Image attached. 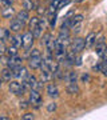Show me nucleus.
<instances>
[{
    "instance_id": "obj_2",
    "label": "nucleus",
    "mask_w": 107,
    "mask_h": 120,
    "mask_svg": "<svg viewBox=\"0 0 107 120\" xmlns=\"http://www.w3.org/2000/svg\"><path fill=\"white\" fill-rule=\"evenodd\" d=\"M42 43L46 48L47 53H52L54 55V49H55V39L52 38V35L50 32L43 35V39H42Z\"/></svg>"
},
{
    "instance_id": "obj_29",
    "label": "nucleus",
    "mask_w": 107,
    "mask_h": 120,
    "mask_svg": "<svg viewBox=\"0 0 107 120\" xmlns=\"http://www.w3.org/2000/svg\"><path fill=\"white\" fill-rule=\"evenodd\" d=\"M71 1H72V0H62V1H60V7H59V9H62L63 7H66L67 4H70Z\"/></svg>"
},
{
    "instance_id": "obj_35",
    "label": "nucleus",
    "mask_w": 107,
    "mask_h": 120,
    "mask_svg": "<svg viewBox=\"0 0 107 120\" xmlns=\"http://www.w3.org/2000/svg\"><path fill=\"white\" fill-rule=\"evenodd\" d=\"M72 1H75V3H82V1H84V0H72Z\"/></svg>"
},
{
    "instance_id": "obj_30",
    "label": "nucleus",
    "mask_w": 107,
    "mask_h": 120,
    "mask_svg": "<svg viewBox=\"0 0 107 120\" xmlns=\"http://www.w3.org/2000/svg\"><path fill=\"white\" fill-rule=\"evenodd\" d=\"M13 1H15V0H3V1H1V4L4 5V7H8V5H12Z\"/></svg>"
},
{
    "instance_id": "obj_24",
    "label": "nucleus",
    "mask_w": 107,
    "mask_h": 120,
    "mask_svg": "<svg viewBox=\"0 0 107 120\" xmlns=\"http://www.w3.org/2000/svg\"><path fill=\"white\" fill-rule=\"evenodd\" d=\"M56 108H58L56 103H50V104H47V111H48V112H55Z\"/></svg>"
},
{
    "instance_id": "obj_15",
    "label": "nucleus",
    "mask_w": 107,
    "mask_h": 120,
    "mask_svg": "<svg viewBox=\"0 0 107 120\" xmlns=\"http://www.w3.org/2000/svg\"><path fill=\"white\" fill-rule=\"evenodd\" d=\"M9 41H11V44L12 45H15V47H21V43H23V36H20V35H12L11 38H9Z\"/></svg>"
},
{
    "instance_id": "obj_18",
    "label": "nucleus",
    "mask_w": 107,
    "mask_h": 120,
    "mask_svg": "<svg viewBox=\"0 0 107 120\" xmlns=\"http://www.w3.org/2000/svg\"><path fill=\"white\" fill-rule=\"evenodd\" d=\"M66 79H67V84H76V72H68L67 73V76H66Z\"/></svg>"
},
{
    "instance_id": "obj_14",
    "label": "nucleus",
    "mask_w": 107,
    "mask_h": 120,
    "mask_svg": "<svg viewBox=\"0 0 107 120\" xmlns=\"http://www.w3.org/2000/svg\"><path fill=\"white\" fill-rule=\"evenodd\" d=\"M0 73H1V79H3L4 82H11V79L13 77V71L11 68H8V67L4 68Z\"/></svg>"
},
{
    "instance_id": "obj_1",
    "label": "nucleus",
    "mask_w": 107,
    "mask_h": 120,
    "mask_svg": "<svg viewBox=\"0 0 107 120\" xmlns=\"http://www.w3.org/2000/svg\"><path fill=\"white\" fill-rule=\"evenodd\" d=\"M42 61H43V57H42V53L39 49H32L30 53V60H28V64L32 69H38L40 68V65H42Z\"/></svg>"
},
{
    "instance_id": "obj_31",
    "label": "nucleus",
    "mask_w": 107,
    "mask_h": 120,
    "mask_svg": "<svg viewBox=\"0 0 107 120\" xmlns=\"http://www.w3.org/2000/svg\"><path fill=\"white\" fill-rule=\"evenodd\" d=\"M38 13L39 15H44L46 13V9L43 8V7H38Z\"/></svg>"
},
{
    "instance_id": "obj_28",
    "label": "nucleus",
    "mask_w": 107,
    "mask_h": 120,
    "mask_svg": "<svg viewBox=\"0 0 107 120\" xmlns=\"http://www.w3.org/2000/svg\"><path fill=\"white\" fill-rule=\"evenodd\" d=\"M8 60H9V57H5L4 55H1V56H0V63H1V64L7 65V63H8Z\"/></svg>"
},
{
    "instance_id": "obj_8",
    "label": "nucleus",
    "mask_w": 107,
    "mask_h": 120,
    "mask_svg": "<svg viewBox=\"0 0 107 120\" xmlns=\"http://www.w3.org/2000/svg\"><path fill=\"white\" fill-rule=\"evenodd\" d=\"M13 77H16V79H26L28 76V72H27V68H24L23 65L20 67H16V68H13Z\"/></svg>"
},
{
    "instance_id": "obj_33",
    "label": "nucleus",
    "mask_w": 107,
    "mask_h": 120,
    "mask_svg": "<svg viewBox=\"0 0 107 120\" xmlns=\"http://www.w3.org/2000/svg\"><path fill=\"white\" fill-rule=\"evenodd\" d=\"M75 64H76V65H80L82 64V57H80V56H78L76 59H75Z\"/></svg>"
},
{
    "instance_id": "obj_22",
    "label": "nucleus",
    "mask_w": 107,
    "mask_h": 120,
    "mask_svg": "<svg viewBox=\"0 0 107 120\" xmlns=\"http://www.w3.org/2000/svg\"><path fill=\"white\" fill-rule=\"evenodd\" d=\"M102 72L104 76H107V53L103 56V61H102Z\"/></svg>"
},
{
    "instance_id": "obj_16",
    "label": "nucleus",
    "mask_w": 107,
    "mask_h": 120,
    "mask_svg": "<svg viewBox=\"0 0 107 120\" xmlns=\"http://www.w3.org/2000/svg\"><path fill=\"white\" fill-rule=\"evenodd\" d=\"M13 13H15V11H13L12 5H8V7H4V8H3L1 16L4 17V19H11V17L13 16Z\"/></svg>"
},
{
    "instance_id": "obj_17",
    "label": "nucleus",
    "mask_w": 107,
    "mask_h": 120,
    "mask_svg": "<svg viewBox=\"0 0 107 120\" xmlns=\"http://www.w3.org/2000/svg\"><path fill=\"white\" fill-rule=\"evenodd\" d=\"M60 1L62 0H52L48 5V13H55L60 7Z\"/></svg>"
},
{
    "instance_id": "obj_25",
    "label": "nucleus",
    "mask_w": 107,
    "mask_h": 120,
    "mask_svg": "<svg viewBox=\"0 0 107 120\" xmlns=\"http://www.w3.org/2000/svg\"><path fill=\"white\" fill-rule=\"evenodd\" d=\"M4 53H7V47H5L4 41H0V56Z\"/></svg>"
},
{
    "instance_id": "obj_19",
    "label": "nucleus",
    "mask_w": 107,
    "mask_h": 120,
    "mask_svg": "<svg viewBox=\"0 0 107 120\" xmlns=\"http://www.w3.org/2000/svg\"><path fill=\"white\" fill-rule=\"evenodd\" d=\"M23 8L26 9V11H32V9H36L35 8V3L32 0H23Z\"/></svg>"
},
{
    "instance_id": "obj_5",
    "label": "nucleus",
    "mask_w": 107,
    "mask_h": 120,
    "mask_svg": "<svg viewBox=\"0 0 107 120\" xmlns=\"http://www.w3.org/2000/svg\"><path fill=\"white\" fill-rule=\"evenodd\" d=\"M95 52H96V55L99 56V57H103V56L107 53V44L106 41H104V39L100 38L95 43Z\"/></svg>"
},
{
    "instance_id": "obj_4",
    "label": "nucleus",
    "mask_w": 107,
    "mask_h": 120,
    "mask_svg": "<svg viewBox=\"0 0 107 120\" xmlns=\"http://www.w3.org/2000/svg\"><path fill=\"white\" fill-rule=\"evenodd\" d=\"M9 91H11V94L13 95H23L24 94V91H26V87L23 86V83H19V82H13V80H11L9 82Z\"/></svg>"
},
{
    "instance_id": "obj_36",
    "label": "nucleus",
    "mask_w": 107,
    "mask_h": 120,
    "mask_svg": "<svg viewBox=\"0 0 107 120\" xmlns=\"http://www.w3.org/2000/svg\"><path fill=\"white\" fill-rule=\"evenodd\" d=\"M3 82H4V80H3V79H0V87H1V84H3Z\"/></svg>"
},
{
    "instance_id": "obj_27",
    "label": "nucleus",
    "mask_w": 107,
    "mask_h": 120,
    "mask_svg": "<svg viewBox=\"0 0 107 120\" xmlns=\"http://www.w3.org/2000/svg\"><path fill=\"white\" fill-rule=\"evenodd\" d=\"M90 82V75L88 73H83L82 75V83H88Z\"/></svg>"
},
{
    "instance_id": "obj_34",
    "label": "nucleus",
    "mask_w": 107,
    "mask_h": 120,
    "mask_svg": "<svg viewBox=\"0 0 107 120\" xmlns=\"http://www.w3.org/2000/svg\"><path fill=\"white\" fill-rule=\"evenodd\" d=\"M0 119H1V120H7L8 117H7V116H0Z\"/></svg>"
},
{
    "instance_id": "obj_38",
    "label": "nucleus",
    "mask_w": 107,
    "mask_h": 120,
    "mask_svg": "<svg viewBox=\"0 0 107 120\" xmlns=\"http://www.w3.org/2000/svg\"><path fill=\"white\" fill-rule=\"evenodd\" d=\"M0 72H1V71H0Z\"/></svg>"
},
{
    "instance_id": "obj_20",
    "label": "nucleus",
    "mask_w": 107,
    "mask_h": 120,
    "mask_svg": "<svg viewBox=\"0 0 107 120\" xmlns=\"http://www.w3.org/2000/svg\"><path fill=\"white\" fill-rule=\"evenodd\" d=\"M67 92L70 95H75L79 92V88H78L76 84H67Z\"/></svg>"
},
{
    "instance_id": "obj_37",
    "label": "nucleus",
    "mask_w": 107,
    "mask_h": 120,
    "mask_svg": "<svg viewBox=\"0 0 107 120\" xmlns=\"http://www.w3.org/2000/svg\"><path fill=\"white\" fill-rule=\"evenodd\" d=\"M1 1H3V0H0V3H1Z\"/></svg>"
},
{
    "instance_id": "obj_6",
    "label": "nucleus",
    "mask_w": 107,
    "mask_h": 120,
    "mask_svg": "<svg viewBox=\"0 0 107 120\" xmlns=\"http://www.w3.org/2000/svg\"><path fill=\"white\" fill-rule=\"evenodd\" d=\"M35 39V35L31 32V31H28V32H26V34L23 35V43H21V47L24 48V49H30L31 47H32V44H34V40Z\"/></svg>"
},
{
    "instance_id": "obj_10",
    "label": "nucleus",
    "mask_w": 107,
    "mask_h": 120,
    "mask_svg": "<svg viewBox=\"0 0 107 120\" xmlns=\"http://www.w3.org/2000/svg\"><path fill=\"white\" fill-rule=\"evenodd\" d=\"M47 94L50 98L52 99H56V98H59V88H58V86L56 84H54V83H50L47 86Z\"/></svg>"
},
{
    "instance_id": "obj_12",
    "label": "nucleus",
    "mask_w": 107,
    "mask_h": 120,
    "mask_svg": "<svg viewBox=\"0 0 107 120\" xmlns=\"http://www.w3.org/2000/svg\"><path fill=\"white\" fill-rule=\"evenodd\" d=\"M16 19H19L23 24H26L27 22H30V13H28V11H26V9H23V11H19V12L16 13Z\"/></svg>"
},
{
    "instance_id": "obj_11",
    "label": "nucleus",
    "mask_w": 107,
    "mask_h": 120,
    "mask_svg": "<svg viewBox=\"0 0 107 120\" xmlns=\"http://www.w3.org/2000/svg\"><path fill=\"white\" fill-rule=\"evenodd\" d=\"M96 43V34L95 32H90L86 38V47L87 48H92Z\"/></svg>"
},
{
    "instance_id": "obj_21",
    "label": "nucleus",
    "mask_w": 107,
    "mask_h": 120,
    "mask_svg": "<svg viewBox=\"0 0 107 120\" xmlns=\"http://www.w3.org/2000/svg\"><path fill=\"white\" fill-rule=\"evenodd\" d=\"M7 55L8 56H16L17 55V47H15V45H9L8 48H7Z\"/></svg>"
},
{
    "instance_id": "obj_3",
    "label": "nucleus",
    "mask_w": 107,
    "mask_h": 120,
    "mask_svg": "<svg viewBox=\"0 0 107 120\" xmlns=\"http://www.w3.org/2000/svg\"><path fill=\"white\" fill-rule=\"evenodd\" d=\"M86 48V40L82 38H75L71 41V49H72L75 53H80L83 49Z\"/></svg>"
},
{
    "instance_id": "obj_26",
    "label": "nucleus",
    "mask_w": 107,
    "mask_h": 120,
    "mask_svg": "<svg viewBox=\"0 0 107 120\" xmlns=\"http://www.w3.org/2000/svg\"><path fill=\"white\" fill-rule=\"evenodd\" d=\"M21 119L23 120H34L35 116L32 115V113H24V115L21 116Z\"/></svg>"
},
{
    "instance_id": "obj_7",
    "label": "nucleus",
    "mask_w": 107,
    "mask_h": 120,
    "mask_svg": "<svg viewBox=\"0 0 107 120\" xmlns=\"http://www.w3.org/2000/svg\"><path fill=\"white\" fill-rule=\"evenodd\" d=\"M30 103L32 105H39L42 103V95L39 94L38 90H31L30 92Z\"/></svg>"
},
{
    "instance_id": "obj_9",
    "label": "nucleus",
    "mask_w": 107,
    "mask_h": 120,
    "mask_svg": "<svg viewBox=\"0 0 107 120\" xmlns=\"http://www.w3.org/2000/svg\"><path fill=\"white\" fill-rule=\"evenodd\" d=\"M21 63H23V60H21V57H19V56H9V60L8 63H7V67L11 69L16 68V67H20Z\"/></svg>"
},
{
    "instance_id": "obj_32",
    "label": "nucleus",
    "mask_w": 107,
    "mask_h": 120,
    "mask_svg": "<svg viewBox=\"0 0 107 120\" xmlns=\"http://www.w3.org/2000/svg\"><path fill=\"white\" fill-rule=\"evenodd\" d=\"M27 107H28V103H27V101H20V108L26 109Z\"/></svg>"
},
{
    "instance_id": "obj_23",
    "label": "nucleus",
    "mask_w": 107,
    "mask_h": 120,
    "mask_svg": "<svg viewBox=\"0 0 107 120\" xmlns=\"http://www.w3.org/2000/svg\"><path fill=\"white\" fill-rule=\"evenodd\" d=\"M50 15V26L54 28L55 27V22H56V15L55 13H48Z\"/></svg>"
},
{
    "instance_id": "obj_13",
    "label": "nucleus",
    "mask_w": 107,
    "mask_h": 120,
    "mask_svg": "<svg viewBox=\"0 0 107 120\" xmlns=\"http://www.w3.org/2000/svg\"><path fill=\"white\" fill-rule=\"evenodd\" d=\"M23 27H24V24H23L19 19H13L12 22H11L9 28H11V31H13V32H19V31L23 30Z\"/></svg>"
}]
</instances>
